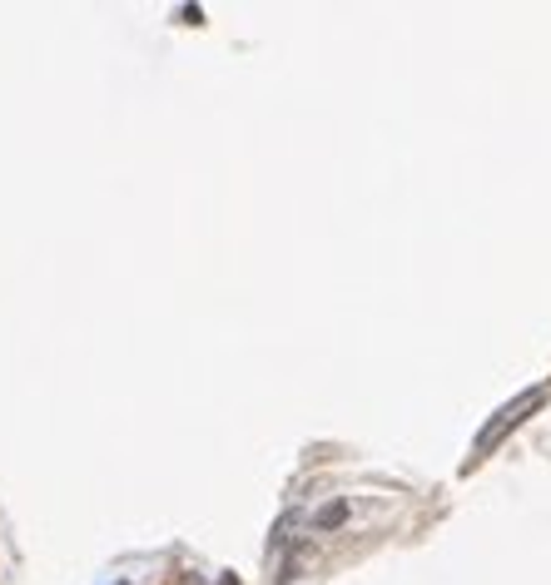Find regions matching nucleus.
<instances>
[{
    "label": "nucleus",
    "mask_w": 551,
    "mask_h": 585,
    "mask_svg": "<svg viewBox=\"0 0 551 585\" xmlns=\"http://www.w3.org/2000/svg\"><path fill=\"white\" fill-rule=\"evenodd\" d=\"M541 397H547V387H532V392H522V397H512V402H507V407H501L497 417H492V422L482 427V432H477V442H472V461H467V466H477V461L487 457V451L497 447L501 436L512 432V427H522L526 417H532V412L541 407Z\"/></svg>",
    "instance_id": "1"
},
{
    "label": "nucleus",
    "mask_w": 551,
    "mask_h": 585,
    "mask_svg": "<svg viewBox=\"0 0 551 585\" xmlns=\"http://www.w3.org/2000/svg\"><path fill=\"white\" fill-rule=\"evenodd\" d=\"M348 516H353V501H328V506H318L314 511V531H338V526L343 521H348Z\"/></svg>",
    "instance_id": "2"
}]
</instances>
